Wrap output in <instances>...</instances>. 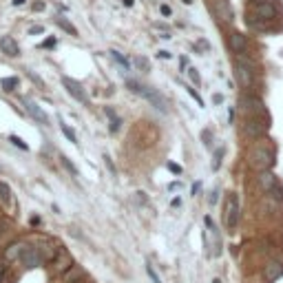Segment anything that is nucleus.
<instances>
[{
    "instance_id": "45",
    "label": "nucleus",
    "mask_w": 283,
    "mask_h": 283,
    "mask_svg": "<svg viewBox=\"0 0 283 283\" xmlns=\"http://www.w3.org/2000/svg\"><path fill=\"white\" fill-rule=\"evenodd\" d=\"M184 2H193V0H184Z\"/></svg>"
},
{
    "instance_id": "5",
    "label": "nucleus",
    "mask_w": 283,
    "mask_h": 283,
    "mask_svg": "<svg viewBox=\"0 0 283 283\" xmlns=\"http://www.w3.org/2000/svg\"><path fill=\"white\" fill-rule=\"evenodd\" d=\"M239 104H241V109H246L252 117H259V120H264L266 124H270V113H268L266 104L259 100V97L241 95V97H239Z\"/></svg>"
},
{
    "instance_id": "46",
    "label": "nucleus",
    "mask_w": 283,
    "mask_h": 283,
    "mask_svg": "<svg viewBox=\"0 0 283 283\" xmlns=\"http://www.w3.org/2000/svg\"><path fill=\"white\" fill-rule=\"evenodd\" d=\"M73 283H80V279H78V281H73Z\"/></svg>"
},
{
    "instance_id": "29",
    "label": "nucleus",
    "mask_w": 283,
    "mask_h": 283,
    "mask_svg": "<svg viewBox=\"0 0 283 283\" xmlns=\"http://www.w3.org/2000/svg\"><path fill=\"white\" fill-rule=\"evenodd\" d=\"M221 157H224V148H217V151H215V159H213V171H219Z\"/></svg>"
},
{
    "instance_id": "2",
    "label": "nucleus",
    "mask_w": 283,
    "mask_h": 283,
    "mask_svg": "<svg viewBox=\"0 0 283 283\" xmlns=\"http://www.w3.org/2000/svg\"><path fill=\"white\" fill-rule=\"evenodd\" d=\"M235 80L239 89L244 91H250L255 86V62L246 58L244 53L235 55Z\"/></svg>"
},
{
    "instance_id": "6",
    "label": "nucleus",
    "mask_w": 283,
    "mask_h": 283,
    "mask_svg": "<svg viewBox=\"0 0 283 283\" xmlns=\"http://www.w3.org/2000/svg\"><path fill=\"white\" fill-rule=\"evenodd\" d=\"M268 128L270 124H266L264 120H259V117H246V122L241 124V131H244L246 137H250V140H261V137L268 133Z\"/></svg>"
},
{
    "instance_id": "17",
    "label": "nucleus",
    "mask_w": 283,
    "mask_h": 283,
    "mask_svg": "<svg viewBox=\"0 0 283 283\" xmlns=\"http://www.w3.org/2000/svg\"><path fill=\"white\" fill-rule=\"evenodd\" d=\"M0 49H2V53L11 55V58H18L20 55V47H18V42L11 38V35H4V38L0 40Z\"/></svg>"
},
{
    "instance_id": "33",
    "label": "nucleus",
    "mask_w": 283,
    "mask_h": 283,
    "mask_svg": "<svg viewBox=\"0 0 283 283\" xmlns=\"http://www.w3.org/2000/svg\"><path fill=\"white\" fill-rule=\"evenodd\" d=\"M157 58H159V60H171V53L162 49V51H157Z\"/></svg>"
},
{
    "instance_id": "3",
    "label": "nucleus",
    "mask_w": 283,
    "mask_h": 283,
    "mask_svg": "<svg viewBox=\"0 0 283 283\" xmlns=\"http://www.w3.org/2000/svg\"><path fill=\"white\" fill-rule=\"evenodd\" d=\"M248 164H250V168H255L257 173L270 171L272 164H275V153H272L270 148L261 146V144L259 146H252L248 151Z\"/></svg>"
},
{
    "instance_id": "40",
    "label": "nucleus",
    "mask_w": 283,
    "mask_h": 283,
    "mask_svg": "<svg viewBox=\"0 0 283 283\" xmlns=\"http://www.w3.org/2000/svg\"><path fill=\"white\" fill-rule=\"evenodd\" d=\"M44 9V2H33V11H42Z\"/></svg>"
},
{
    "instance_id": "15",
    "label": "nucleus",
    "mask_w": 283,
    "mask_h": 283,
    "mask_svg": "<svg viewBox=\"0 0 283 283\" xmlns=\"http://www.w3.org/2000/svg\"><path fill=\"white\" fill-rule=\"evenodd\" d=\"M24 248H27V244L24 241H13V244H9L7 248H4V252H2V257H4V261H9V264H13V261H18L20 257H22V252H24Z\"/></svg>"
},
{
    "instance_id": "4",
    "label": "nucleus",
    "mask_w": 283,
    "mask_h": 283,
    "mask_svg": "<svg viewBox=\"0 0 283 283\" xmlns=\"http://www.w3.org/2000/svg\"><path fill=\"white\" fill-rule=\"evenodd\" d=\"M239 215H241L239 199H237L235 193H228L226 195V202H224V224L230 233H235V228L239 226Z\"/></svg>"
},
{
    "instance_id": "39",
    "label": "nucleus",
    "mask_w": 283,
    "mask_h": 283,
    "mask_svg": "<svg viewBox=\"0 0 283 283\" xmlns=\"http://www.w3.org/2000/svg\"><path fill=\"white\" fill-rule=\"evenodd\" d=\"M221 102H224V95H221V93H215V95H213V104H221Z\"/></svg>"
},
{
    "instance_id": "18",
    "label": "nucleus",
    "mask_w": 283,
    "mask_h": 283,
    "mask_svg": "<svg viewBox=\"0 0 283 283\" xmlns=\"http://www.w3.org/2000/svg\"><path fill=\"white\" fill-rule=\"evenodd\" d=\"M104 113H106V117H109V131L111 133H117V131H120V126H122L120 115H117V113L113 111L111 106H104Z\"/></svg>"
},
{
    "instance_id": "34",
    "label": "nucleus",
    "mask_w": 283,
    "mask_h": 283,
    "mask_svg": "<svg viewBox=\"0 0 283 283\" xmlns=\"http://www.w3.org/2000/svg\"><path fill=\"white\" fill-rule=\"evenodd\" d=\"M197 49H202V51H210V44L206 42V40H199V42H197Z\"/></svg>"
},
{
    "instance_id": "37",
    "label": "nucleus",
    "mask_w": 283,
    "mask_h": 283,
    "mask_svg": "<svg viewBox=\"0 0 283 283\" xmlns=\"http://www.w3.org/2000/svg\"><path fill=\"white\" fill-rule=\"evenodd\" d=\"M104 162H106V166H109V171H111L113 175H115V166L111 164V157H109V155H104Z\"/></svg>"
},
{
    "instance_id": "21",
    "label": "nucleus",
    "mask_w": 283,
    "mask_h": 283,
    "mask_svg": "<svg viewBox=\"0 0 283 283\" xmlns=\"http://www.w3.org/2000/svg\"><path fill=\"white\" fill-rule=\"evenodd\" d=\"M0 86H2L4 91H16L20 86V80L18 78H2L0 80Z\"/></svg>"
},
{
    "instance_id": "28",
    "label": "nucleus",
    "mask_w": 283,
    "mask_h": 283,
    "mask_svg": "<svg viewBox=\"0 0 283 283\" xmlns=\"http://www.w3.org/2000/svg\"><path fill=\"white\" fill-rule=\"evenodd\" d=\"M146 275H148V279H151L153 283H162V279H159V275L155 272V268H153L151 264H146Z\"/></svg>"
},
{
    "instance_id": "35",
    "label": "nucleus",
    "mask_w": 283,
    "mask_h": 283,
    "mask_svg": "<svg viewBox=\"0 0 283 283\" xmlns=\"http://www.w3.org/2000/svg\"><path fill=\"white\" fill-rule=\"evenodd\" d=\"M186 89H188V86H186ZM188 93H190V95H193V97H195V100H197V104H199V106H204V102H202V97H199L197 93H195V91H193V89H188Z\"/></svg>"
},
{
    "instance_id": "43",
    "label": "nucleus",
    "mask_w": 283,
    "mask_h": 283,
    "mask_svg": "<svg viewBox=\"0 0 283 283\" xmlns=\"http://www.w3.org/2000/svg\"><path fill=\"white\" fill-rule=\"evenodd\" d=\"M27 2V0H13V4H16V7H20V4H24Z\"/></svg>"
},
{
    "instance_id": "23",
    "label": "nucleus",
    "mask_w": 283,
    "mask_h": 283,
    "mask_svg": "<svg viewBox=\"0 0 283 283\" xmlns=\"http://www.w3.org/2000/svg\"><path fill=\"white\" fill-rule=\"evenodd\" d=\"M55 22H58V27H60V29H64V31L69 33V35H78V29H75L73 24H71L66 18H58Z\"/></svg>"
},
{
    "instance_id": "44",
    "label": "nucleus",
    "mask_w": 283,
    "mask_h": 283,
    "mask_svg": "<svg viewBox=\"0 0 283 283\" xmlns=\"http://www.w3.org/2000/svg\"><path fill=\"white\" fill-rule=\"evenodd\" d=\"M213 283H221V279H215V281H213Z\"/></svg>"
},
{
    "instance_id": "22",
    "label": "nucleus",
    "mask_w": 283,
    "mask_h": 283,
    "mask_svg": "<svg viewBox=\"0 0 283 283\" xmlns=\"http://www.w3.org/2000/svg\"><path fill=\"white\" fill-rule=\"evenodd\" d=\"M111 58L115 60V62L120 64V66H122V69H124V71H128V69H131V62H128V60H126L124 55L120 53V51H115V49H113V51H111Z\"/></svg>"
},
{
    "instance_id": "41",
    "label": "nucleus",
    "mask_w": 283,
    "mask_h": 283,
    "mask_svg": "<svg viewBox=\"0 0 283 283\" xmlns=\"http://www.w3.org/2000/svg\"><path fill=\"white\" fill-rule=\"evenodd\" d=\"M44 31V27H31L29 29V33H42Z\"/></svg>"
},
{
    "instance_id": "1",
    "label": "nucleus",
    "mask_w": 283,
    "mask_h": 283,
    "mask_svg": "<svg viewBox=\"0 0 283 283\" xmlns=\"http://www.w3.org/2000/svg\"><path fill=\"white\" fill-rule=\"evenodd\" d=\"M126 86H128V91L137 93L140 97H144L146 102H151V106H155L157 111H162V113L168 111L166 97L159 93V91L153 89V86H146V84H142V82H137V80H126Z\"/></svg>"
},
{
    "instance_id": "47",
    "label": "nucleus",
    "mask_w": 283,
    "mask_h": 283,
    "mask_svg": "<svg viewBox=\"0 0 283 283\" xmlns=\"http://www.w3.org/2000/svg\"><path fill=\"white\" fill-rule=\"evenodd\" d=\"M0 173H2V166H0Z\"/></svg>"
},
{
    "instance_id": "19",
    "label": "nucleus",
    "mask_w": 283,
    "mask_h": 283,
    "mask_svg": "<svg viewBox=\"0 0 283 283\" xmlns=\"http://www.w3.org/2000/svg\"><path fill=\"white\" fill-rule=\"evenodd\" d=\"M0 204H2L4 208H11L13 206V193L4 182H0Z\"/></svg>"
},
{
    "instance_id": "14",
    "label": "nucleus",
    "mask_w": 283,
    "mask_h": 283,
    "mask_svg": "<svg viewBox=\"0 0 283 283\" xmlns=\"http://www.w3.org/2000/svg\"><path fill=\"white\" fill-rule=\"evenodd\" d=\"M283 277V264L281 261H268L264 268V279L266 283H275Z\"/></svg>"
},
{
    "instance_id": "42",
    "label": "nucleus",
    "mask_w": 283,
    "mask_h": 283,
    "mask_svg": "<svg viewBox=\"0 0 283 283\" xmlns=\"http://www.w3.org/2000/svg\"><path fill=\"white\" fill-rule=\"evenodd\" d=\"M122 2H124V7H133V2H135V0H122Z\"/></svg>"
},
{
    "instance_id": "13",
    "label": "nucleus",
    "mask_w": 283,
    "mask_h": 283,
    "mask_svg": "<svg viewBox=\"0 0 283 283\" xmlns=\"http://www.w3.org/2000/svg\"><path fill=\"white\" fill-rule=\"evenodd\" d=\"M213 9H215V13H217V18L224 20V22H233L235 20V11H233L228 0H215Z\"/></svg>"
},
{
    "instance_id": "7",
    "label": "nucleus",
    "mask_w": 283,
    "mask_h": 283,
    "mask_svg": "<svg viewBox=\"0 0 283 283\" xmlns=\"http://www.w3.org/2000/svg\"><path fill=\"white\" fill-rule=\"evenodd\" d=\"M62 86H64L66 93L73 97L75 102H80V104L89 106V102H91V100H89V95H86L84 86H82L78 80H73V78H69V75H64V78H62Z\"/></svg>"
},
{
    "instance_id": "27",
    "label": "nucleus",
    "mask_w": 283,
    "mask_h": 283,
    "mask_svg": "<svg viewBox=\"0 0 283 283\" xmlns=\"http://www.w3.org/2000/svg\"><path fill=\"white\" fill-rule=\"evenodd\" d=\"M9 142H11V144H13V146H18V148H20V151H29V146H27V142H22V140H20V137H18V135H13V133H11V135H9Z\"/></svg>"
},
{
    "instance_id": "30",
    "label": "nucleus",
    "mask_w": 283,
    "mask_h": 283,
    "mask_svg": "<svg viewBox=\"0 0 283 283\" xmlns=\"http://www.w3.org/2000/svg\"><path fill=\"white\" fill-rule=\"evenodd\" d=\"M202 140H204V144L206 146H213V131H210V128H206V131H202Z\"/></svg>"
},
{
    "instance_id": "8",
    "label": "nucleus",
    "mask_w": 283,
    "mask_h": 283,
    "mask_svg": "<svg viewBox=\"0 0 283 283\" xmlns=\"http://www.w3.org/2000/svg\"><path fill=\"white\" fill-rule=\"evenodd\" d=\"M20 261L24 264V268H29V270H33V268H40L44 264L42 261V255H40L38 246H27L22 252V257H20Z\"/></svg>"
},
{
    "instance_id": "20",
    "label": "nucleus",
    "mask_w": 283,
    "mask_h": 283,
    "mask_svg": "<svg viewBox=\"0 0 283 283\" xmlns=\"http://www.w3.org/2000/svg\"><path fill=\"white\" fill-rule=\"evenodd\" d=\"M38 250H40V255H42V261H49V264L55 259V255H58V248H53V246H51L49 241L40 244V246H38Z\"/></svg>"
},
{
    "instance_id": "26",
    "label": "nucleus",
    "mask_w": 283,
    "mask_h": 283,
    "mask_svg": "<svg viewBox=\"0 0 283 283\" xmlns=\"http://www.w3.org/2000/svg\"><path fill=\"white\" fill-rule=\"evenodd\" d=\"M60 162H62V166H64V168H66V171H69L71 175H73V177H78V175H80V173H78V168L73 166V162H71V159L66 157V155L60 157Z\"/></svg>"
},
{
    "instance_id": "16",
    "label": "nucleus",
    "mask_w": 283,
    "mask_h": 283,
    "mask_svg": "<svg viewBox=\"0 0 283 283\" xmlns=\"http://www.w3.org/2000/svg\"><path fill=\"white\" fill-rule=\"evenodd\" d=\"M24 111H27L29 115H31L33 120L38 122V124H42V126H47V124H49V117L44 115V111L40 109V106L35 104L33 100H27V97H24Z\"/></svg>"
},
{
    "instance_id": "32",
    "label": "nucleus",
    "mask_w": 283,
    "mask_h": 283,
    "mask_svg": "<svg viewBox=\"0 0 283 283\" xmlns=\"http://www.w3.org/2000/svg\"><path fill=\"white\" fill-rule=\"evenodd\" d=\"M159 11H162V16H166V18L173 16V9L168 7V4H162V7H159Z\"/></svg>"
},
{
    "instance_id": "38",
    "label": "nucleus",
    "mask_w": 283,
    "mask_h": 283,
    "mask_svg": "<svg viewBox=\"0 0 283 283\" xmlns=\"http://www.w3.org/2000/svg\"><path fill=\"white\" fill-rule=\"evenodd\" d=\"M4 272H7V266H4L2 261H0V283L4 281Z\"/></svg>"
},
{
    "instance_id": "12",
    "label": "nucleus",
    "mask_w": 283,
    "mask_h": 283,
    "mask_svg": "<svg viewBox=\"0 0 283 283\" xmlns=\"http://www.w3.org/2000/svg\"><path fill=\"white\" fill-rule=\"evenodd\" d=\"M257 182H259V188L261 193H272V190L277 188V184H279V179H277V175L272 171H261L259 175H257Z\"/></svg>"
},
{
    "instance_id": "36",
    "label": "nucleus",
    "mask_w": 283,
    "mask_h": 283,
    "mask_svg": "<svg viewBox=\"0 0 283 283\" xmlns=\"http://www.w3.org/2000/svg\"><path fill=\"white\" fill-rule=\"evenodd\" d=\"M168 168H171V171H173L175 175H182V168H179L177 164H171V162H168Z\"/></svg>"
},
{
    "instance_id": "31",
    "label": "nucleus",
    "mask_w": 283,
    "mask_h": 283,
    "mask_svg": "<svg viewBox=\"0 0 283 283\" xmlns=\"http://www.w3.org/2000/svg\"><path fill=\"white\" fill-rule=\"evenodd\" d=\"M188 75H190V80H193V84H202V78H199V73H197V69H193V66H190L188 69Z\"/></svg>"
},
{
    "instance_id": "11",
    "label": "nucleus",
    "mask_w": 283,
    "mask_h": 283,
    "mask_svg": "<svg viewBox=\"0 0 283 283\" xmlns=\"http://www.w3.org/2000/svg\"><path fill=\"white\" fill-rule=\"evenodd\" d=\"M255 13L259 20H264V22H270L272 18L277 16V7L272 2H268V0H261V2H255Z\"/></svg>"
},
{
    "instance_id": "25",
    "label": "nucleus",
    "mask_w": 283,
    "mask_h": 283,
    "mask_svg": "<svg viewBox=\"0 0 283 283\" xmlns=\"http://www.w3.org/2000/svg\"><path fill=\"white\" fill-rule=\"evenodd\" d=\"M133 64H135L140 71H144V73H146V71H151V64H148V60L142 58V55H135V58H133Z\"/></svg>"
},
{
    "instance_id": "10",
    "label": "nucleus",
    "mask_w": 283,
    "mask_h": 283,
    "mask_svg": "<svg viewBox=\"0 0 283 283\" xmlns=\"http://www.w3.org/2000/svg\"><path fill=\"white\" fill-rule=\"evenodd\" d=\"M51 264H53V268L58 272H69L71 268H73V257H71V252L66 250V248H58V255H55V259L51 261Z\"/></svg>"
},
{
    "instance_id": "24",
    "label": "nucleus",
    "mask_w": 283,
    "mask_h": 283,
    "mask_svg": "<svg viewBox=\"0 0 283 283\" xmlns=\"http://www.w3.org/2000/svg\"><path fill=\"white\" fill-rule=\"evenodd\" d=\"M60 128H62V133H64V135H66V140H69V142H78V137H75V133H73V128H71L69 124H66V122H62V117H60Z\"/></svg>"
},
{
    "instance_id": "9",
    "label": "nucleus",
    "mask_w": 283,
    "mask_h": 283,
    "mask_svg": "<svg viewBox=\"0 0 283 283\" xmlns=\"http://www.w3.org/2000/svg\"><path fill=\"white\" fill-rule=\"evenodd\" d=\"M228 47L235 55H241L248 51V38H246L241 31H230L228 33Z\"/></svg>"
}]
</instances>
